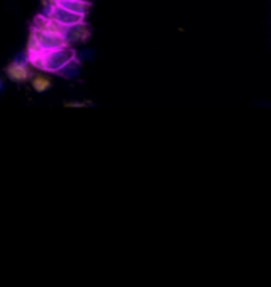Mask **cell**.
Returning <instances> with one entry per match:
<instances>
[{
  "label": "cell",
  "instance_id": "cell-10",
  "mask_svg": "<svg viewBox=\"0 0 271 287\" xmlns=\"http://www.w3.org/2000/svg\"><path fill=\"white\" fill-rule=\"evenodd\" d=\"M92 105L90 101H65V108H86V106Z\"/></svg>",
  "mask_w": 271,
  "mask_h": 287
},
{
  "label": "cell",
  "instance_id": "cell-5",
  "mask_svg": "<svg viewBox=\"0 0 271 287\" xmlns=\"http://www.w3.org/2000/svg\"><path fill=\"white\" fill-rule=\"evenodd\" d=\"M34 29H37V31L41 32H46V34H54V35H65L67 32V27L62 26L60 22L54 21L52 17L46 16V15H38L35 17L34 21Z\"/></svg>",
  "mask_w": 271,
  "mask_h": 287
},
{
  "label": "cell",
  "instance_id": "cell-6",
  "mask_svg": "<svg viewBox=\"0 0 271 287\" xmlns=\"http://www.w3.org/2000/svg\"><path fill=\"white\" fill-rule=\"evenodd\" d=\"M65 40H67L68 45H75V43H84V41H87L90 37V32L87 29V24L86 22H81V24H76V26H70L67 27V32H65Z\"/></svg>",
  "mask_w": 271,
  "mask_h": 287
},
{
  "label": "cell",
  "instance_id": "cell-1",
  "mask_svg": "<svg viewBox=\"0 0 271 287\" xmlns=\"http://www.w3.org/2000/svg\"><path fill=\"white\" fill-rule=\"evenodd\" d=\"M76 59V51L70 46L59 48V50H52L48 52H41V54L32 57V61L35 67H38L41 70L48 71V73H56L59 75L67 65Z\"/></svg>",
  "mask_w": 271,
  "mask_h": 287
},
{
  "label": "cell",
  "instance_id": "cell-7",
  "mask_svg": "<svg viewBox=\"0 0 271 287\" xmlns=\"http://www.w3.org/2000/svg\"><path fill=\"white\" fill-rule=\"evenodd\" d=\"M54 3H57L59 7H62L68 11H73V13L86 16L90 10V3L87 0H52Z\"/></svg>",
  "mask_w": 271,
  "mask_h": 287
},
{
  "label": "cell",
  "instance_id": "cell-8",
  "mask_svg": "<svg viewBox=\"0 0 271 287\" xmlns=\"http://www.w3.org/2000/svg\"><path fill=\"white\" fill-rule=\"evenodd\" d=\"M30 84H32L34 91L38 92V94H43L46 91H50V89L52 87V81L50 80L48 76L45 75H34L32 80H30Z\"/></svg>",
  "mask_w": 271,
  "mask_h": 287
},
{
  "label": "cell",
  "instance_id": "cell-3",
  "mask_svg": "<svg viewBox=\"0 0 271 287\" xmlns=\"http://www.w3.org/2000/svg\"><path fill=\"white\" fill-rule=\"evenodd\" d=\"M43 15L52 17L54 21L60 22V24H62V26H65V27H70V26H76V24H81V22H84V17H86V16H83V15H78V13H73V11H68V10L62 8V7H59V5L54 3V2L45 10Z\"/></svg>",
  "mask_w": 271,
  "mask_h": 287
},
{
  "label": "cell",
  "instance_id": "cell-2",
  "mask_svg": "<svg viewBox=\"0 0 271 287\" xmlns=\"http://www.w3.org/2000/svg\"><path fill=\"white\" fill-rule=\"evenodd\" d=\"M30 38L35 40V43L38 45L41 52H48V51H52V50H59V48L68 46L67 40H65V37H62V35L46 34V32L37 31V29H32V35H30Z\"/></svg>",
  "mask_w": 271,
  "mask_h": 287
},
{
  "label": "cell",
  "instance_id": "cell-4",
  "mask_svg": "<svg viewBox=\"0 0 271 287\" xmlns=\"http://www.w3.org/2000/svg\"><path fill=\"white\" fill-rule=\"evenodd\" d=\"M5 75L13 83H26L29 80H32L34 76L26 61H13L5 68Z\"/></svg>",
  "mask_w": 271,
  "mask_h": 287
},
{
  "label": "cell",
  "instance_id": "cell-9",
  "mask_svg": "<svg viewBox=\"0 0 271 287\" xmlns=\"http://www.w3.org/2000/svg\"><path fill=\"white\" fill-rule=\"evenodd\" d=\"M80 68H81V64H80V61H78V59H75V61H71V62L67 65V67H65L62 71H60L59 75H62V76H65V78L76 76L78 71H80Z\"/></svg>",
  "mask_w": 271,
  "mask_h": 287
}]
</instances>
